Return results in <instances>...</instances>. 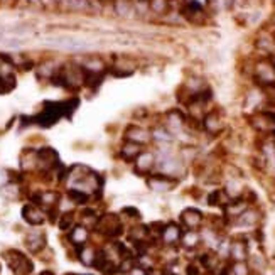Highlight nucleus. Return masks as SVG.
<instances>
[{"mask_svg": "<svg viewBox=\"0 0 275 275\" xmlns=\"http://www.w3.org/2000/svg\"><path fill=\"white\" fill-rule=\"evenodd\" d=\"M66 179H68L69 189L81 191V193H85L88 196L100 193L101 186H103L101 176L86 166H73L71 169L66 172Z\"/></svg>", "mask_w": 275, "mask_h": 275, "instance_id": "1", "label": "nucleus"}, {"mask_svg": "<svg viewBox=\"0 0 275 275\" xmlns=\"http://www.w3.org/2000/svg\"><path fill=\"white\" fill-rule=\"evenodd\" d=\"M95 230L100 233V235L106 236V238H118L120 235L123 233V225L120 221V218L116 216L113 213H106L103 216L98 218L96 225H95Z\"/></svg>", "mask_w": 275, "mask_h": 275, "instance_id": "2", "label": "nucleus"}, {"mask_svg": "<svg viewBox=\"0 0 275 275\" xmlns=\"http://www.w3.org/2000/svg\"><path fill=\"white\" fill-rule=\"evenodd\" d=\"M6 260H7L9 267H11L17 275L32 273V268H34L32 267V262L26 257L24 253H21V251H17V250L6 251Z\"/></svg>", "mask_w": 275, "mask_h": 275, "instance_id": "3", "label": "nucleus"}, {"mask_svg": "<svg viewBox=\"0 0 275 275\" xmlns=\"http://www.w3.org/2000/svg\"><path fill=\"white\" fill-rule=\"evenodd\" d=\"M137 71V61L130 56H116L113 63L108 64V73L118 78H127Z\"/></svg>", "mask_w": 275, "mask_h": 275, "instance_id": "4", "label": "nucleus"}, {"mask_svg": "<svg viewBox=\"0 0 275 275\" xmlns=\"http://www.w3.org/2000/svg\"><path fill=\"white\" fill-rule=\"evenodd\" d=\"M48 43L54 48L64 49V51H76V53H81V51H86L90 48V44L86 41L80 39V37H73V36H56L48 39Z\"/></svg>", "mask_w": 275, "mask_h": 275, "instance_id": "5", "label": "nucleus"}, {"mask_svg": "<svg viewBox=\"0 0 275 275\" xmlns=\"http://www.w3.org/2000/svg\"><path fill=\"white\" fill-rule=\"evenodd\" d=\"M253 76L255 81L260 83L262 86H275V66L272 61H258L255 64L253 69Z\"/></svg>", "mask_w": 275, "mask_h": 275, "instance_id": "6", "label": "nucleus"}, {"mask_svg": "<svg viewBox=\"0 0 275 275\" xmlns=\"http://www.w3.org/2000/svg\"><path fill=\"white\" fill-rule=\"evenodd\" d=\"M181 16H183L186 21L193 22V24H201L204 21V7L201 6L199 2H196V0H184L183 4H181Z\"/></svg>", "mask_w": 275, "mask_h": 275, "instance_id": "7", "label": "nucleus"}, {"mask_svg": "<svg viewBox=\"0 0 275 275\" xmlns=\"http://www.w3.org/2000/svg\"><path fill=\"white\" fill-rule=\"evenodd\" d=\"M125 141L135 142L139 146L146 147L152 142V132L146 127H141V125H128L125 128Z\"/></svg>", "mask_w": 275, "mask_h": 275, "instance_id": "8", "label": "nucleus"}, {"mask_svg": "<svg viewBox=\"0 0 275 275\" xmlns=\"http://www.w3.org/2000/svg\"><path fill=\"white\" fill-rule=\"evenodd\" d=\"M133 169L137 174H142V176L151 174L152 169H156V154L152 151H142L135 157Z\"/></svg>", "mask_w": 275, "mask_h": 275, "instance_id": "9", "label": "nucleus"}, {"mask_svg": "<svg viewBox=\"0 0 275 275\" xmlns=\"http://www.w3.org/2000/svg\"><path fill=\"white\" fill-rule=\"evenodd\" d=\"M176 183H178L176 178L161 174V172H157V174H152V176H149V178H147V186L152 191H156V193H167V191H171L172 188H174Z\"/></svg>", "mask_w": 275, "mask_h": 275, "instance_id": "10", "label": "nucleus"}, {"mask_svg": "<svg viewBox=\"0 0 275 275\" xmlns=\"http://www.w3.org/2000/svg\"><path fill=\"white\" fill-rule=\"evenodd\" d=\"M110 6H111V11H113V14L118 19H123V21L135 19L133 0H111Z\"/></svg>", "mask_w": 275, "mask_h": 275, "instance_id": "11", "label": "nucleus"}, {"mask_svg": "<svg viewBox=\"0 0 275 275\" xmlns=\"http://www.w3.org/2000/svg\"><path fill=\"white\" fill-rule=\"evenodd\" d=\"M164 127L169 130L172 135H178L184 130L186 127V115H183L178 110H172L166 115Z\"/></svg>", "mask_w": 275, "mask_h": 275, "instance_id": "12", "label": "nucleus"}, {"mask_svg": "<svg viewBox=\"0 0 275 275\" xmlns=\"http://www.w3.org/2000/svg\"><path fill=\"white\" fill-rule=\"evenodd\" d=\"M181 223L186 230H198L203 225V213L199 209L188 208L181 213Z\"/></svg>", "mask_w": 275, "mask_h": 275, "instance_id": "13", "label": "nucleus"}, {"mask_svg": "<svg viewBox=\"0 0 275 275\" xmlns=\"http://www.w3.org/2000/svg\"><path fill=\"white\" fill-rule=\"evenodd\" d=\"M22 218L32 226H39L46 221L44 211L39 206H36V204H26V206L22 208Z\"/></svg>", "mask_w": 275, "mask_h": 275, "instance_id": "14", "label": "nucleus"}, {"mask_svg": "<svg viewBox=\"0 0 275 275\" xmlns=\"http://www.w3.org/2000/svg\"><path fill=\"white\" fill-rule=\"evenodd\" d=\"M59 164V159H58V154H56L53 149L46 147L43 151L37 152V166L44 171H53L56 166Z\"/></svg>", "mask_w": 275, "mask_h": 275, "instance_id": "15", "label": "nucleus"}, {"mask_svg": "<svg viewBox=\"0 0 275 275\" xmlns=\"http://www.w3.org/2000/svg\"><path fill=\"white\" fill-rule=\"evenodd\" d=\"M181 236H183V230H181V226L176 225V223H169V225H164V228H162L161 240L164 241L167 246L179 243Z\"/></svg>", "mask_w": 275, "mask_h": 275, "instance_id": "16", "label": "nucleus"}, {"mask_svg": "<svg viewBox=\"0 0 275 275\" xmlns=\"http://www.w3.org/2000/svg\"><path fill=\"white\" fill-rule=\"evenodd\" d=\"M228 255H230L235 262H245L246 257H248V246H246L243 240H235L230 243Z\"/></svg>", "mask_w": 275, "mask_h": 275, "instance_id": "17", "label": "nucleus"}, {"mask_svg": "<svg viewBox=\"0 0 275 275\" xmlns=\"http://www.w3.org/2000/svg\"><path fill=\"white\" fill-rule=\"evenodd\" d=\"M26 246L29 248L32 253H39L41 250L46 246V236L41 231H31L26 236Z\"/></svg>", "mask_w": 275, "mask_h": 275, "instance_id": "18", "label": "nucleus"}, {"mask_svg": "<svg viewBox=\"0 0 275 275\" xmlns=\"http://www.w3.org/2000/svg\"><path fill=\"white\" fill-rule=\"evenodd\" d=\"M88 238H90V233H88V228L83 226V225H76L71 228V233H69V241L74 245V246H85Z\"/></svg>", "mask_w": 275, "mask_h": 275, "instance_id": "19", "label": "nucleus"}, {"mask_svg": "<svg viewBox=\"0 0 275 275\" xmlns=\"http://www.w3.org/2000/svg\"><path fill=\"white\" fill-rule=\"evenodd\" d=\"M142 151H144L142 146H139V144H135V142H130V141H125L122 144V147H120V157L128 162H133L135 157H137Z\"/></svg>", "mask_w": 275, "mask_h": 275, "instance_id": "20", "label": "nucleus"}, {"mask_svg": "<svg viewBox=\"0 0 275 275\" xmlns=\"http://www.w3.org/2000/svg\"><path fill=\"white\" fill-rule=\"evenodd\" d=\"M172 4L171 0H149V11L151 16L156 17H166L171 12Z\"/></svg>", "mask_w": 275, "mask_h": 275, "instance_id": "21", "label": "nucleus"}, {"mask_svg": "<svg viewBox=\"0 0 275 275\" xmlns=\"http://www.w3.org/2000/svg\"><path fill=\"white\" fill-rule=\"evenodd\" d=\"M203 127L209 133H216L223 128V120L216 113H206L203 116Z\"/></svg>", "mask_w": 275, "mask_h": 275, "instance_id": "22", "label": "nucleus"}, {"mask_svg": "<svg viewBox=\"0 0 275 275\" xmlns=\"http://www.w3.org/2000/svg\"><path fill=\"white\" fill-rule=\"evenodd\" d=\"M201 241H203V236L199 235L198 230H186L183 233V236H181V243L188 250H194Z\"/></svg>", "mask_w": 275, "mask_h": 275, "instance_id": "23", "label": "nucleus"}, {"mask_svg": "<svg viewBox=\"0 0 275 275\" xmlns=\"http://www.w3.org/2000/svg\"><path fill=\"white\" fill-rule=\"evenodd\" d=\"M151 132H152V141H156L157 144H159V147L171 146L172 139H174V135H172L169 130L164 127V125H161V127H156L154 130H151Z\"/></svg>", "mask_w": 275, "mask_h": 275, "instance_id": "24", "label": "nucleus"}, {"mask_svg": "<svg viewBox=\"0 0 275 275\" xmlns=\"http://www.w3.org/2000/svg\"><path fill=\"white\" fill-rule=\"evenodd\" d=\"M96 255H98V250L88 245L80 246V251H78V258H80V262L83 265H86V267H93V265H95Z\"/></svg>", "mask_w": 275, "mask_h": 275, "instance_id": "25", "label": "nucleus"}, {"mask_svg": "<svg viewBox=\"0 0 275 275\" xmlns=\"http://www.w3.org/2000/svg\"><path fill=\"white\" fill-rule=\"evenodd\" d=\"M58 201H59V194L54 193V191H46V193H41L36 196V203L49 209H53L56 204H58Z\"/></svg>", "mask_w": 275, "mask_h": 275, "instance_id": "26", "label": "nucleus"}, {"mask_svg": "<svg viewBox=\"0 0 275 275\" xmlns=\"http://www.w3.org/2000/svg\"><path fill=\"white\" fill-rule=\"evenodd\" d=\"M257 221H258V213L255 211V209H248V208L236 218V223H240L241 226H253L257 225Z\"/></svg>", "mask_w": 275, "mask_h": 275, "instance_id": "27", "label": "nucleus"}, {"mask_svg": "<svg viewBox=\"0 0 275 275\" xmlns=\"http://www.w3.org/2000/svg\"><path fill=\"white\" fill-rule=\"evenodd\" d=\"M208 203L211 204V206H221V208H225L226 204L230 203V196H228L223 189H216L214 193L209 194Z\"/></svg>", "mask_w": 275, "mask_h": 275, "instance_id": "28", "label": "nucleus"}, {"mask_svg": "<svg viewBox=\"0 0 275 275\" xmlns=\"http://www.w3.org/2000/svg\"><path fill=\"white\" fill-rule=\"evenodd\" d=\"M58 7L63 9V11H68V12H80V11L88 9L83 0H59Z\"/></svg>", "mask_w": 275, "mask_h": 275, "instance_id": "29", "label": "nucleus"}, {"mask_svg": "<svg viewBox=\"0 0 275 275\" xmlns=\"http://www.w3.org/2000/svg\"><path fill=\"white\" fill-rule=\"evenodd\" d=\"M58 68L59 66H56L53 61H46L37 66V74H39L41 78H48V80H51V78L54 76V73L58 71Z\"/></svg>", "mask_w": 275, "mask_h": 275, "instance_id": "30", "label": "nucleus"}, {"mask_svg": "<svg viewBox=\"0 0 275 275\" xmlns=\"http://www.w3.org/2000/svg\"><path fill=\"white\" fill-rule=\"evenodd\" d=\"M133 9H135V17L139 19H146L147 16H151L149 0H133Z\"/></svg>", "mask_w": 275, "mask_h": 275, "instance_id": "31", "label": "nucleus"}, {"mask_svg": "<svg viewBox=\"0 0 275 275\" xmlns=\"http://www.w3.org/2000/svg\"><path fill=\"white\" fill-rule=\"evenodd\" d=\"M98 218L100 216H98L93 209H85V211L81 213V225L86 226V228H95Z\"/></svg>", "mask_w": 275, "mask_h": 275, "instance_id": "32", "label": "nucleus"}, {"mask_svg": "<svg viewBox=\"0 0 275 275\" xmlns=\"http://www.w3.org/2000/svg\"><path fill=\"white\" fill-rule=\"evenodd\" d=\"M73 225H74V213L73 211L64 213L61 216V220H59V228H61L63 231H68V230H71Z\"/></svg>", "mask_w": 275, "mask_h": 275, "instance_id": "33", "label": "nucleus"}, {"mask_svg": "<svg viewBox=\"0 0 275 275\" xmlns=\"http://www.w3.org/2000/svg\"><path fill=\"white\" fill-rule=\"evenodd\" d=\"M69 198H71L76 204H86L88 199H90V196L85 194V193H81V191L69 189Z\"/></svg>", "mask_w": 275, "mask_h": 275, "instance_id": "34", "label": "nucleus"}, {"mask_svg": "<svg viewBox=\"0 0 275 275\" xmlns=\"http://www.w3.org/2000/svg\"><path fill=\"white\" fill-rule=\"evenodd\" d=\"M230 273L231 275H248L250 268L245 262H235L233 263V267L230 268Z\"/></svg>", "mask_w": 275, "mask_h": 275, "instance_id": "35", "label": "nucleus"}, {"mask_svg": "<svg viewBox=\"0 0 275 275\" xmlns=\"http://www.w3.org/2000/svg\"><path fill=\"white\" fill-rule=\"evenodd\" d=\"M216 262H218V258H216V255H214V253H204V255H201V263L206 268H209V270L214 268Z\"/></svg>", "mask_w": 275, "mask_h": 275, "instance_id": "36", "label": "nucleus"}, {"mask_svg": "<svg viewBox=\"0 0 275 275\" xmlns=\"http://www.w3.org/2000/svg\"><path fill=\"white\" fill-rule=\"evenodd\" d=\"M85 6L88 7V11H93V12H100L101 9L105 7V4L101 0H83Z\"/></svg>", "mask_w": 275, "mask_h": 275, "instance_id": "37", "label": "nucleus"}, {"mask_svg": "<svg viewBox=\"0 0 275 275\" xmlns=\"http://www.w3.org/2000/svg\"><path fill=\"white\" fill-rule=\"evenodd\" d=\"M2 193L6 194L7 198L16 199V198H17V194H19V189H17V186H16V184H9V186H6V188H4Z\"/></svg>", "mask_w": 275, "mask_h": 275, "instance_id": "38", "label": "nucleus"}, {"mask_svg": "<svg viewBox=\"0 0 275 275\" xmlns=\"http://www.w3.org/2000/svg\"><path fill=\"white\" fill-rule=\"evenodd\" d=\"M101 2H103L105 6H110V2H111V0H101Z\"/></svg>", "mask_w": 275, "mask_h": 275, "instance_id": "39", "label": "nucleus"}, {"mask_svg": "<svg viewBox=\"0 0 275 275\" xmlns=\"http://www.w3.org/2000/svg\"><path fill=\"white\" fill-rule=\"evenodd\" d=\"M0 2H4V4H6V2H9V0H0Z\"/></svg>", "mask_w": 275, "mask_h": 275, "instance_id": "40", "label": "nucleus"}]
</instances>
